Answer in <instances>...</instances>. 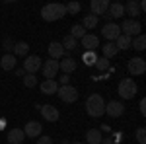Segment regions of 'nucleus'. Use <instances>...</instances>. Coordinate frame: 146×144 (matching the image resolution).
I'll return each instance as SVG.
<instances>
[{
  "label": "nucleus",
  "mask_w": 146,
  "mask_h": 144,
  "mask_svg": "<svg viewBox=\"0 0 146 144\" xmlns=\"http://www.w3.org/2000/svg\"><path fill=\"white\" fill-rule=\"evenodd\" d=\"M86 111H88V115L94 117V119L101 117L105 113V100H103V96L101 94H92V96H88V100H86Z\"/></svg>",
  "instance_id": "nucleus-1"
},
{
  "label": "nucleus",
  "mask_w": 146,
  "mask_h": 144,
  "mask_svg": "<svg viewBox=\"0 0 146 144\" xmlns=\"http://www.w3.org/2000/svg\"><path fill=\"white\" fill-rule=\"evenodd\" d=\"M66 16V12H64V4H45L43 8H41V18L45 20V22H56V20H60V18H64Z\"/></svg>",
  "instance_id": "nucleus-2"
},
{
  "label": "nucleus",
  "mask_w": 146,
  "mask_h": 144,
  "mask_svg": "<svg viewBox=\"0 0 146 144\" xmlns=\"http://www.w3.org/2000/svg\"><path fill=\"white\" fill-rule=\"evenodd\" d=\"M117 92H119V96H121L123 100H133L135 94L138 92V88H136V82L133 78H123V80L119 82Z\"/></svg>",
  "instance_id": "nucleus-3"
},
{
  "label": "nucleus",
  "mask_w": 146,
  "mask_h": 144,
  "mask_svg": "<svg viewBox=\"0 0 146 144\" xmlns=\"http://www.w3.org/2000/svg\"><path fill=\"white\" fill-rule=\"evenodd\" d=\"M121 31H123V35H127V37H136V35H140V31H142V25H140V22L138 20H125L123 23H121V27H119Z\"/></svg>",
  "instance_id": "nucleus-4"
},
{
  "label": "nucleus",
  "mask_w": 146,
  "mask_h": 144,
  "mask_svg": "<svg viewBox=\"0 0 146 144\" xmlns=\"http://www.w3.org/2000/svg\"><path fill=\"white\" fill-rule=\"evenodd\" d=\"M56 96L64 101V103H74V101L78 100V90L74 88V86H70V84L68 86H58Z\"/></svg>",
  "instance_id": "nucleus-5"
},
{
  "label": "nucleus",
  "mask_w": 146,
  "mask_h": 144,
  "mask_svg": "<svg viewBox=\"0 0 146 144\" xmlns=\"http://www.w3.org/2000/svg\"><path fill=\"white\" fill-rule=\"evenodd\" d=\"M41 56L37 55H27L25 60H23V72L25 74H35L37 70H41Z\"/></svg>",
  "instance_id": "nucleus-6"
},
{
  "label": "nucleus",
  "mask_w": 146,
  "mask_h": 144,
  "mask_svg": "<svg viewBox=\"0 0 146 144\" xmlns=\"http://www.w3.org/2000/svg\"><path fill=\"white\" fill-rule=\"evenodd\" d=\"M101 33H103V39L107 41V43H115V39L121 35V29H119V23H105L103 25V29H101Z\"/></svg>",
  "instance_id": "nucleus-7"
},
{
  "label": "nucleus",
  "mask_w": 146,
  "mask_h": 144,
  "mask_svg": "<svg viewBox=\"0 0 146 144\" xmlns=\"http://www.w3.org/2000/svg\"><path fill=\"white\" fill-rule=\"evenodd\" d=\"M127 70H129V74H133V76H140V74H144V72H146L144 58H140V56L131 58V60H129V64H127Z\"/></svg>",
  "instance_id": "nucleus-8"
},
{
  "label": "nucleus",
  "mask_w": 146,
  "mask_h": 144,
  "mask_svg": "<svg viewBox=\"0 0 146 144\" xmlns=\"http://www.w3.org/2000/svg\"><path fill=\"white\" fill-rule=\"evenodd\" d=\"M37 109L41 111V117H43L45 121H49V123H55V121H58V117H60V113H58V109H56L55 105H51V103H45V105H39Z\"/></svg>",
  "instance_id": "nucleus-9"
},
{
  "label": "nucleus",
  "mask_w": 146,
  "mask_h": 144,
  "mask_svg": "<svg viewBox=\"0 0 146 144\" xmlns=\"http://www.w3.org/2000/svg\"><path fill=\"white\" fill-rule=\"evenodd\" d=\"M41 72H43V76H45L47 80H55L56 74H58V60H53V58L45 60V62L41 64Z\"/></svg>",
  "instance_id": "nucleus-10"
},
{
  "label": "nucleus",
  "mask_w": 146,
  "mask_h": 144,
  "mask_svg": "<svg viewBox=\"0 0 146 144\" xmlns=\"http://www.w3.org/2000/svg\"><path fill=\"white\" fill-rule=\"evenodd\" d=\"M105 113H107L109 117H113V119H119V117L125 113V105L121 103V101H117V100L105 101Z\"/></svg>",
  "instance_id": "nucleus-11"
},
{
  "label": "nucleus",
  "mask_w": 146,
  "mask_h": 144,
  "mask_svg": "<svg viewBox=\"0 0 146 144\" xmlns=\"http://www.w3.org/2000/svg\"><path fill=\"white\" fill-rule=\"evenodd\" d=\"M22 131L29 138H39L41 133H43V125L39 121H29V123H25V129H22Z\"/></svg>",
  "instance_id": "nucleus-12"
},
{
  "label": "nucleus",
  "mask_w": 146,
  "mask_h": 144,
  "mask_svg": "<svg viewBox=\"0 0 146 144\" xmlns=\"http://www.w3.org/2000/svg\"><path fill=\"white\" fill-rule=\"evenodd\" d=\"M107 8H109V2L107 0H92L90 2V10H92V16H103L107 14Z\"/></svg>",
  "instance_id": "nucleus-13"
},
{
  "label": "nucleus",
  "mask_w": 146,
  "mask_h": 144,
  "mask_svg": "<svg viewBox=\"0 0 146 144\" xmlns=\"http://www.w3.org/2000/svg\"><path fill=\"white\" fill-rule=\"evenodd\" d=\"M74 70H76V60H74L72 56H62V60L58 62V72L70 74V72H74Z\"/></svg>",
  "instance_id": "nucleus-14"
},
{
  "label": "nucleus",
  "mask_w": 146,
  "mask_h": 144,
  "mask_svg": "<svg viewBox=\"0 0 146 144\" xmlns=\"http://www.w3.org/2000/svg\"><path fill=\"white\" fill-rule=\"evenodd\" d=\"M123 8H125V14H127V16H131L129 20H136V18L142 14V10H140V4H138L136 0H131V2H127Z\"/></svg>",
  "instance_id": "nucleus-15"
},
{
  "label": "nucleus",
  "mask_w": 146,
  "mask_h": 144,
  "mask_svg": "<svg viewBox=\"0 0 146 144\" xmlns=\"http://www.w3.org/2000/svg\"><path fill=\"white\" fill-rule=\"evenodd\" d=\"M49 55H51V58H53V60H58V58L66 56V51L62 49V45H60V43L53 41V43L49 45Z\"/></svg>",
  "instance_id": "nucleus-16"
},
{
  "label": "nucleus",
  "mask_w": 146,
  "mask_h": 144,
  "mask_svg": "<svg viewBox=\"0 0 146 144\" xmlns=\"http://www.w3.org/2000/svg\"><path fill=\"white\" fill-rule=\"evenodd\" d=\"M80 41H82V47H86V51H96V49L100 47V39H98L96 35H88L86 33Z\"/></svg>",
  "instance_id": "nucleus-17"
},
{
  "label": "nucleus",
  "mask_w": 146,
  "mask_h": 144,
  "mask_svg": "<svg viewBox=\"0 0 146 144\" xmlns=\"http://www.w3.org/2000/svg\"><path fill=\"white\" fill-rule=\"evenodd\" d=\"M123 14H125L123 4H119V2H109V8H107L105 18H121Z\"/></svg>",
  "instance_id": "nucleus-18"
},
{
  "label": "nucleus",
  "mask_w": 146,
  "mask_h": 144,
  "mask_svg": "<svg viewBox=\"0 0 146 144\" xmlns=\"http://www.w3.org/2000/svg\"><path fill=\"white\" fill-rule=\"evenodd\" d=\"M56 90H58V82H56V80H45V82H41V94H45V96H55Z\"/></svg>",
  "instance_id": "nucleus-19"
},
{
  "label": "nucleus",
  "mask_w": 146,
  "mask_h": 144,
  "mask_svg": "<svg viewBox=\"0 0 146 144\" xmlns=\"http://www.w3.org/2000/svg\"><path fill=\"white\" fill-rule=\"evenodd\" d=\"M23 138H25V134H23L22 129H12L10 133H8V136H6L8 144H22Z\"/></svg>",
  "instance_id": "nucleus-20"
},
{
  "label": "nucleus",
  "mask_w": 146,
  "mask_h": 144,
  "mask_svg": "<svg viewBox=\"0 0 146 144\" xmlns=\"http://www.w3.org/2000/svg\"><path fill=\"white\" fill-rule=\"evenodd\" d=\"M16 62H18V60H16V56L12 55V53L10 55H4L0 58V66H2V70H6V72L14 70V68H16Z\"/></svg>",
  "instance_id": "nucleus-21"
},
{
  "label": "nucleus",
  "mask_w": 146,
  "mask_h": 144,
  "mask_svg": "<svg viewBox=\"0 0 146 144\" xmlns=\"http://www.w3.org/2000/svg\"><path fill=\"white\" fill-rule=\"evenodd\" d=\"M86 140H88V144H101V140H103L101 131L100 129H90V131H86Z\"/></svg>",
  "instance_id": "nucleus-22"
},
{
  "label": "nucleus",
  "mask_w": 146,
  "mask_h": 144,
  "mask_svg": "<svg viewBox=\"0 0 146 144\" xmlns=\"http://www.w3.org/2000/svg\"><path fill=\"white\" fill-rule=\"evenodd\" d=\"M27 51H29V45L25 43V41H20V43L14 45V51H12V55L14 56H27Z\"/></svg>",
  "instance_id": "nucleus-23"
},
{
  "label": "nucleus",
  "mask_w": 146,
  "mask_h": 144,
  "mask_svg": "<svg viewBox=\"0 0 146 144\" xmlns=\"http://www.w3.org/2000/svg\"><path fill=\"white\" fill-rule=\"evenodd\" d=\"M131 49H135V51H144L146 49V37L142 33L133 37V41H131Z\"/></svg>",
  "instance_id": "nucleus-24"
},
{
  "label": "nucleus",
  "mask_w": 146,
  "mask_h": 144,
  "mask_svg": "<svg viewBox=\"0 0 146 144\" xmlns=\"http://www.w3.org/2000/svg\"><path fill=\"white\" fill-rule=\"evenodd\" d=\"M131 41H133L131 37H127V35L121 33L117 39H115V47H117V49H123V51H127V49H131Z\"/></svg>",
  "instance_id": "nucleus-25"
},
{
  "label": "nucleus",
  "mask_w": 146,
  "mask_h": 144,
  "mask_svg": "<svg viewBox=\"0 0 146 144\" xmlns=\"http://www.w3.org/2000/svg\"><path fill=\"white\" fill-rule=\"evenodd\" d=\"M101 51H103L101 56H105V58H113V56L119 53V49L115 47V43H105L103 47H101Z\"/></svg>",
  "instance_id": "nucleus-26"
},
{
  "label": "nucleus",
  "mask_w": 146,
  "mask_h": 144,
  "mask_svg": "<svg viewBox=\"0 0 146 144\" xmlns=\"http://www.w3.org/2000/svg\"><path fill=\"white\" fill-rule=\"evenodd\" d=\"M82 60H84V64H86V66H94V64H96V60H98V53H96V51H84Z\"/></svg>",
  "instance_id": "nucleus-27"
},
{
  "label": "nucleus",
  "mask_w": 146,
  "mask_h": 144,
  "mask_svg": "<svg viewBox=\"0 0 146 144\" xmlns=\"http://www.w3.org/2000/svg\"><path fill=\"white\" fill-rule=\"evenodd\" d=\"M80 25H82V27H84L86 31H88V29H94V27L98 25V18L90 14V16H86V18H84V22L80 23Z\"/></svg>",
  "instance_id": "nucleus-28"
},
{
  "label": "nucleus",
  "mask_w": 146,
  "mask_h": 144,
  "mask_svg": "<svg viewBox=\"0 0 146 144\" xmlns=\"http://www.w3.org/2000/svg\"><path fill=\"white\" fill-rule=\"evenodd\" d=\"M62 49H64V51H72V49H76V47H78V41H76V39H74V37H70V35H66V37H64V39H62Z\"/></svg>",
  "instance_id": "nucleus-29"
},
{
  "label": "nucleus",
  "mask_w": 146,
  "mask_h": 144,
  "mask_svg": "<svg viewBox=\"0 0 146 144\" xmlns=\"http://www.w3.org/2000/svg\"><path fill=\"white\" fill-rule=\"evenodd\" d=\"M94 66L98 68V70H111V64H109V58H105V56H98V60H96V64Z\"/></svg>",
  "instance_id": "nucleus-30"
},
{
  "label": "nucleus",
  "mask_w": 146,
  "mask_h": 144,
  "mask_svg": "<svg viewBox=\"0 0 146 144\" xmlns=\"http://www.w3.org/2000/svg\"><path fill=\"white\" fill-rule=\"evenodd\" d=\"M84 35H86V29H84V27H82L80 23H76V25H72V29H70V37H74V39L78 41V39H82Z\"/></svg>",
  "instance_id": "nucleus-31"
},
{
  "label": "nucleus",
  "mask_w": 146,
  "mask_h": 144,
  "mask_svg": "<svg viewBox=\"0 0 146 144\" xmlns=\"http://www.w3.org/2000/svg\"><path fill=\"white\" fill-rule=\"evenodd\" d=\"M23 86L25 88H35L37 86V76L35 74H23Z\"/></svg>",
  "instance_id": "nucleus-32"
},
{
  "label": "nucleus",
  "mask_w": 146,
  "mask_h": 144,
  "mask_svg": "<svg viewBox=\"0 0 146 144\" xmlns=\"http://www.w3.org/2000/svg\"><path fill=\"white\" fill-rule=\"evenodd\" d=\"M80 8H82V6H80L78 2H68L66 6H64V12H66V14H78Z\"/></svg>",
  "instance_id": "nucleus-33"
},
{
  "label": "nucleus",
  "mask_w": 146,
  "mask_h": 144,
  "mask_svg": "<svg viewBox=\"0 0 146 144\" xmlns=\"http://www.w3.org/2000/svg\"><path fill=\"white\" fill-rule=\"evenodd\" d=\"M14 45H16V41H14V39H8V37L2 41V49L6 51V55H10L12 51H14Z\"/></svg>",
  "instance_id": "nucleus-34"
},
{
  "label": "nucleus",
  "mask_w": 146,
  "mask_h": 144,
  "mask_svg": "<svg viewBox=\"0 0 146 144\" xmlns=\"http://www.w3.org/2000/svg\"><path fill=\"white\" fill-rule=\"evenodd\" d=\"M136 140H138V144H146V131H144V127L136 129Z\"/></svg>",
  "instance_id": "nucleus-35"
},
{
  "label": "nucleus",
  "mask_w": 146,
  "mask_h": 144,
  "mask_svg": "<svg viewBox=\"0 0 146 144\" xmlns=\"http://www.w3.org/2000/svg\"><path fill=\"white\" fill-rule=\"evenodd\" d=\"M58 84L60 86H68L70 84V74H60L58 76Z\"/></svg>",
  "instance_id": "nucleus-36"
},
{
  "label": "nucleus",
  "mask_w": 146,
  "mask_h": 144,
  "mask_svg": "<svg viewBox=\"0 0 146 144\" xmlns=\"http://www.w3.org/2000/svg\"><path fill=\"white\" fill-rule=\"evenodd\" d=\"M35 144H53V138H51V136H47V134H41V136H39V140H37Z\"/></svg>",
  "instance_id": "nucleus-37"
},
{
  "label": "nucleus",
  "mask_w": 146,
  "mask_h": 144,
  "mask_svg": "<svg viewBox=\"0 0 146 144\" xmlns=\"http://www.w3.org/2000/svg\"><path fill=\"white\" fill-rule=\"evenodd\" d=\"M138 109H140V113H142V115H146V100H140V103H138Z\"/></svg>",
  "instance_id": "nucleus-38"
},
{
  "label": "nucleus",
  "mask_w": 146,
  "mask_h": 144,
  "mask_svg": "<svg viewBox=\"0 0 146 144\" xmlns=\"http://www.w3.org/2000/svg\"><path fill=\"white\" fill-rule=\"evenodd\" d=\"M101 144H113V138H111V136H107V138L101 140Z\"/></svg>",
  "instance_id": "nucleus-39"
},
{
  "label": "nucleus",
  "mask_w": 146,
  "mask_h": 144,
  "mask_svg": "<svg viewBox=\"0 0 146 144\" xmlns=\"http://www.w3.org/2000/svg\"><path fill=\"white\" fill-rule=\"evenodd\" d=\"M14 70H16V74H18V76H23V74H25V72H23V68H14Z\"/></svg>",
  "instance_id": "nucleus-40"
},
{
  "label": "nucleus",
  "mask_w": 146,
  "mask_h": 144,
  "mask_svg": "<svg viewBox=\"0 0 146 144\" xmlns=\"http://www.w3.org/2000/svg\"><path fill=\"white\" fill-rule=\"evenodd\" d=\"M74 144H84V142H74Z\"/></svg>",
  "instance_id": "nucleus-41"
}]
</instances>
